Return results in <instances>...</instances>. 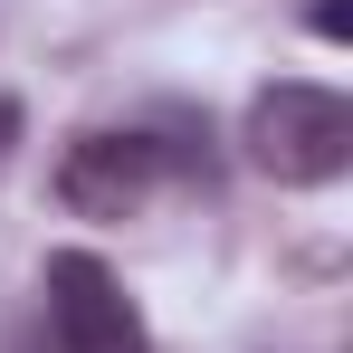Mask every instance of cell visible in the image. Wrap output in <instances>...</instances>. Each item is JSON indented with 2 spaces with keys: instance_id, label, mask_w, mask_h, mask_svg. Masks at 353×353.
Wrapping results in <instances>:
<instances>
[{
  "instance_id": "6da1fadb",
  "label": "cell",
  "mask_w": 353,
  "mask_h": 353,
  "mask_svg": "<svg viewBox=\"0 0 353 353\" xmlns=\"http://www.w3.org/2000/svg\"><path fill=\"white\" fill-rule=\"evenodd\" d=\"M248 163H258L268 181H287V191L344 181V163H353V105L334 96V86H315V77L258 86V105H248Z\"/></svg>"
},
{
  "instance_id": "7a4b0ae2",
  "label": "cell",
  "mask_w": 353,
  "mask_h": 353,
  "mask_svg": "<svg viewBox=\"0 0 353 353\" xmlns=\"http://www.w3.org/2000/svg\"><path fill=\"white\" fill-rule=\"evenodd\" d=\"M39 325H48V353H143V305L124 296V277L96 248H58L48 258Z\"/></svg>"
},
{
  "instance_id": "3957f363",
  "label": "cell",
  "mask_w": 353,
  "mask_h": 353,
  "mask_svg": "<svg viewBox=\"0 0 353 353\" xmlns=\"http://www.w3.org/2000/svg\"><path fill=\"white\" fill-rule=\"evenodd\" d=\"M163 181V143L134 134V124H86L58 163V201L77 220H134Z\"/></svg>"
},
{
  "instance_id": "277c9868",
  "label": "cell",
  "mask_w": 353,
  "mask_h": 353,
  "mask_svg": "<svg viewBox=\"0 0 353 353\" xmlns=\"http://www.w3.org/2000/svg\"><path fill=\"white\" fill-rule=\"evenodd\" d=\"M19 143V96H0V153Z\"/></svg>"
}]
</instances>
